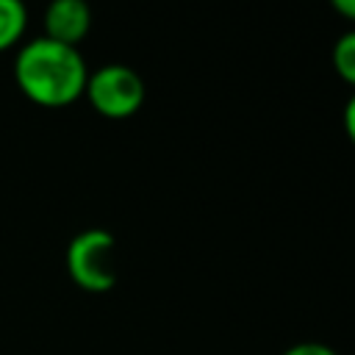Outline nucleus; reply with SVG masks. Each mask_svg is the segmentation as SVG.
<instances>
[{
    "label": "nucleus",
    "instance_id": "nucleus-1",
    "mask_svg": "<svg viewBox=\"0 0 355 355\" xmlns=\"http://www.w3.org/2000/svg\"><path fill=\"white\" fill-rule=\"evenodd\" d=\"M89 67L78 47L58 44L47 36L28 39L14 55L17 89L42 108H64L83 97Z\"/></svg>",
    "mask_w": 355,
    "mask_h": 355
},
{
    "label": "nucleus",
    "instance_id": "nucleus-2",
    "mask_svg": "<svg viewBox=\"0 0 355 355\" xmlns=\"http://www.w3.org/2000/svg\"><path fill=\"white\" fill-rule=\"evenodd\" d=\"M116 239L103 227H86L67 244V275L69 280L89 291V294H105L116 283Z\"/></svg>",
    "mask_w": 355,
    "mask_h": 355
},
{
    "label": "nucleus",
    "instance_id": "nucleus-3",
    "mask_svg": "<svg viewBox=\"0 0 355 355\" xmlns=\"http://www.w3.org/2000/svg\"><path fill=\"white\" fill-rule=\"evenodd\" d=\"M83 97L105 119H128L144 103V80L128 64H103L86 78Z\"/></svg>",
    "mask_w": 355,
    "mask_h": 355
},
{
    "label": "nucleus",
    "instance_id": "nucleus-4",
    "mask_svg": "<svg viewBox=\"0 0 355 355\" xmlns=\"http://www.w3.org/2000/svg\"><path fill=\"white\" fill-rule=\"evenodd\" d=\"M42 25H44L42 36L67 47H78L92 28V8L83 0H55L44 8Z\"/></svg>",
    "mask_w": 355,
    "mask_h": 355
},
{
    "label": "nucleus",
    "instance_id": "nucleus-5",
    "mask_svg": "<svg viewBox=\"0 0 355 355\" xmlns=\"http://www.w3.org/2000/svg\"><path fill=\"white\" fill-rule=\"evenodd\" d=\"M28 31V8L19 0H0V53L22 44Z\"/></svg>",
    "mask_w": 355,
    "mask_h": 355
},
{
    "label": "nucleus",
    "instance_id": "nucleus-6",
    "mask_svg": "<svg viewBox=\"0 0 355 355\" xmlns=\"http://www.w3.org/2000/svg\"><path fill=\"white\" fill-rule=\"evenodd\" d=\"M333 69L344 83L355 89V28L344 31L333 44Z\"/></svg>",
    "mask_w": 355,
    "mask_h": 355
},
{
    "label": "nucleus",
    "instance_id": "nucleus-7",
    "mask_svg": "<svg viewBox=\"0 0 355 355\" xmlns=\"http://www.w3.org/2000/svg\"><path fill=\"white\" fill-rule=\"evenodd\" d=\"M283 355H338V352L322 341H297L288 349H283Z\"/></svg>",
    "mask_w": 355,
    "mask_h": 355
},
{
    "label": "nucleus",
    "instance_id": "nucleus-8",
    "mask_svg": "<svg viewBox=\"0 0 355 355\" xmlns=\"http://www.w3.org/2000/svg\"><path fill=\"white\" fill-rule=\"evenodd\" d=\"M344 133H347V139L355 144V92L347 97V103H344Z\"/></svg>",
    "mask_w": 355,
    "mask_h": 355
},
{
    "label": "nucleus",
    "instance_id": "nucleus-9",
    "mask_svg": "<svg viewBox=\"0 0 355 355\" xmlns=\"http://www.w3.org/2000/svg\"><path fill=\"white\" fill-rule=\"evenodd\" d=\"M330 6H333V11H336V14H341L344 19L355 22V0H333Z\"/></svg>",
    "mask_w": 355,
    "mask_h": 355
}]
</instances>
